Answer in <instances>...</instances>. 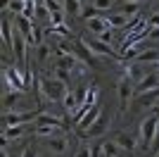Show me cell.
<instances>
[{"instance_id": "6da1fadb", "label": "cell", "mask_w": 159, "mask_h": 157, "mask_svg": "<svg viewBox=\"0 0 159 157\" xmlns=\"http://www.w3.org/2000/svg\"><path fill=\"white\" fill-rule=\"evenodd\" d=\"M40 86H43V91H45V95L50 100H64V95L69 93L66 83H64V81H60V78H48V76H43V78H40Z\"/></svg>"}, {"instance_id": "7a4b0ae2", "label": "cell", "mask_w": 159, "mask_h": 157, "mask_svg": "<svg viewBox=\"0 0 159 157\" xmlns=\"http://www.w3.org/2000/svg\"><path fill=\"white\" fill-rule=\"evenodd\" d=\"M157 126H159V117L152 114V117H147L143 124H140V138H143V148L150 150V145L154 140V133H157Z\"/></svg>"}, {"instance_id": "3957f363", "label": "cell", "mask_w": 159, "mask_h": 157, "mask_svg": "<svg viewBox=\"0 0 159 157\" xmlns=\"http://www.w3.org/2000/svg\"><path fill=\"white\" fill-rule=\"evenodd\" d=\"M38 117V110H24V112H5V126L12 124H29Z\"/></svg>"}, {"instance_id": "277c9868", "label": "cell", "mask_w": 159, "mask_h": 157, "mask_svg": "<svg viewBox=\"0 0 159 157\" xmlns=\"http://www.w3.org/2000/svg\"><path fill=\"white\" fill-rule=\"evenodd\" d=\"M131 100H133V81L128 76H124L119 81V102H121V110H126Z\"/></svg>"}, {"instance_id": "5b68a950", "label": "cell", "mask_w": 159, "mask_h": 157, "mask_svg": "<svg viewBox=\"0 0 159 157\" xmlns=\"http://www.w3.org/2000/svg\"><path fill=\"white\" fill-rule=\"evenodd\" d=\"M112 140L121 148V152H133V150H135V145H138L135 136H133V133H128V131H121V133H116Z\"/></svg>"}, {"instance_id": "8992f818", "label": "cell", "mask_w": 159, "mask_h": 157, "mask_svg": "<svg viewBox=\"0 0 159 157\" xmlns=\"http://www.w3.org/2000/svg\"><path fill=\"white\" fill-rule=\"evenodd\" d=\"M154 105H159V88L138 93V107L140 110H147V107H154Z\"/></svg>"}, {"instance_id": "52a82bcc", "label": "cell", "mask_w": 159, "mask_h": 157, "mask_svg": "<svg viewBox=\"0 0 159 157\" xmlns=\"http://www.w3.org/2000/svg\"><path fill=\"white\" fill-rule=\"evenodd\" d=\"M83 40H86V45L93 50V55H107V57H114V50H112L109 43H102V40H98V38H83Z\"/></svg>"}, {"instance_id": "ba28073f", "label": "cell", "mask_w": 159, "mask_h": 157, "mask_svg": "<svg viewBox=\"0 0 159 157\" xmlns=\"http://www.w3.org/2000/svg\"><path fill=\"white\" fill-rule=\"evenodd\" d=\"M100 114H102L100 105H93V107H90V110H88L86 114L81 117V121H79V129H81V131H88L90 126L95 124V121H98V117H100Z\"/></svg>"}, {"instance_id": "9c48e42d", "label": "cell", "mask_w": 159, "mask_h": 157, "mask_svg": "<svg viewBox=\"0 0 159 157\" xmlns=\"http://www.w3.org/2000/svg\"><path fill=\"white\" fill-rule=\"evenodd\" d=\"M86 26H88V31L95 33V36H100V33H105V31H109V29H112L105 14H102V17H95V19H90V21H86Z\"/></svg>"}, {"instance_id": "30bf717a", "label": "cell", "mask_w": 159, "mask_h": 157, "mask_svg": "<svg viewBox=\"0 0 159 157\" xmlns=\"http://www.w3.org/2000/svg\"><path fill=\"white\" fill-rule=\"evenodd\" d=\"M19 98H21V91H7L5 98H2V107H5V112H17Z\"/></svg>"}, {"instance_id": "8fae6325", "label": "cell", "mask_w": 159, "mask_h": 157, "mask_svg": "<svg viewBox=\"0 0 159 157\" xmlns=\"http://www.w3.org/2000/svg\"><path fill=\"white\" fill-rule=\"evenodd\" d=\"M83 2H81V0H64V7H62V10H64V14L66 17H81V14H83Z\"/></svg>"}, {"instance_id": "7c38bea8", "label": "cell", "mask_w": 159, "mask_h": 157, "mask_svg": "<svg viewBox=\"0 0 159 157\" xmlns=\"http://www.w3.org/2000/svg\"><path fill=\"white\" fill-rule=\"evenodd\" d=\"M43 140H45V145L52 152H57V155H62V152L66 150V136H52V138H43Z\"/></svg>"}, {"instance_id": "4fadbf2b", "label": "cell", "mask_w": 159, "mask_h": 157, "mask_svg": "<svg viewBox=\"0 0 159 157\" xmlns=\"http://www.w3.org/2000/svg\"><path fill=\"white\" fill-rule=\"evenodd\" d=\"M36 121H38V126H60V129H64V121L55 114H48V112H40L36 117Z\"/></svg>"}, {"instance_id": "5bb4252c", "label": "cell", "mask_w": 159, "mask_h": 157, "mask_svg": "<svg viewBox=\"0 0 159 157\" xmlns=\"http://www.w3.org/2000/svg\"><path fill=\"white\" fill-rule=\"evenodd\" d=\"M152 88H159V74H145V78L138 83V93L152 91Z\"/></svg>"}, {"instance_id": "9a60e30c", "label": "cell", "mask_w": 159, "mask_h": 157, "mask_svg": "<svg viewBox=\"0 0 159 157\" xmlns=\"http://www.w3.org/2000/svg\"><path fill=\"white\" fill-rule=\"evenodd\" d=\"M24 131H26V124H12V126H5V133H2V138H5V140H17V138L24 136Z\"/></svg>"}, {"instance_id": "2e32d148", "label": "cell", "mask_w": 159, "mask_h": 157, "mask_svg": "<svg viewBox=\"0 0 159 157\" xmlns=\"http://www.w3.org/2000/svg\"><path fill=\"white\" fill-rule=\"evenodd\" d=\"M76 64H79V57H76V55H60V59H57V67H55V69H66V72H74V69H76Z\"/></svg>"}, {"instance_id": "e0dca14e", "label": "cell", "mask_w": 159, "mask_h": 157, "mask_svg": "<svg viewBox=\"0 0 159 157\" xmlns=\"http://www.w3.org/2000/svg\"><path fill=\"white\" fill-rule=\"evenodd\" d=\"M107 126H109V121L105 119V114H100V117H98V121H95V124H93L90 129L86 131V138H90V136H100V133H105V131H107Z\"/></svg>"}, {"instance_id": "ac0fdd59", "label": "cell", "mask_w": 159, "mask_h": 157, "mask_svg": "<svg viewBox=\"0 0 159 157\" xmlns=\"http://www.w3.org/2000/svg\"><path fill=\"white\" fill-rule=\"evenodd\" d=\"M126 76L131 78L133 83H135V81H143V78H145V72H143V64H140V62H135V64H128L126 67Z\"/></svg>"}, {"instance_id": "d6986e66", "label": "cell", "mask_w": 159, "mask_h": 157, "mask_svg": "<svg viewBox=\"0 0 159 157\" xmlns=\"http://www.w3.org/2000/svg\"><path fill=\"white\" fill-rule=\"evenodd\" d=\"M107 21H109V26H112V29H126L131 19H128L126 14L116 12V14H109V17H107Z\"/></svg>"}, {"instance_id": "ffe728a7", "label": "cell", "mask_w": 159, "mask_h": 157, "mask_svg": "<svg viewBox=\"0 0 159 157\" xmlns=\"http://www.w3.org/2000/svg\"><path fill=\"white\" fill-rule=\"evenodd\" d=\"M102 152H105V157H121L124 152H121V148L114 140H105L102 143Z\"/></svg>"}, {"instance_id": "44dd1931", "label": "cell", "mask_w": 159, "mask_h": 157, "mask_svg": "<svg viewBox=\"0 0 159 157\" xmlns=\"http://www.w3.org/2000/svg\"><path fill=\"white\" fill-rule=\"evenodd\" d=\"M64 129H60V126H38L36 129V136L38 138H52L55 133H62Z\"/></svg>"}, {"instance_id": "7402d4cb", "label": "cell", "mask_w": 159, "mask_h": 157, "mask_svg": "<svg viewBox=\"0 0 159 157\" xmlns=\"http://www.w3.org/2000/svg\"><path fill=\"white\" fill-rule=\"evenodd\" d=\"M159 57L157 50H140V55L135 57V62H140V64H147V62H152V59Z\"/></svg>"}, {"instance_id": "603a6c76", "label": "cell", "mask_w": 159, "mask_h": 157, "mask_svg": "<svg viewBox=\"0 0 159 157\" xmlns=\"http://www.w3.org/2000/svg\"><path fill=\"white\" fill-rule=\"evenodd\" d=\"M90 5L95 7V10H98V12H109V10H112V5H114V0H90Z\"/></svg>"}, {"instance_id": "cb8c5ba5", "label": "cell", "mask_w": 159, "mask_h": 157, "mask_svg": "<svg viewBox=\"0 0 159 157\" xmlns=\"http://www.w3.org/2000/svg\"><path fill=\"white\" fill-rule=\"evenodd\" d=\"M62 105H64L69 112H76V110H79V100H76V95H74V93H66L64 100H62Z\"/></svg>"}, {"instance_id": "d4e9b609", "label": "cell", "mask_w": 159, "mask_h": 157, "mask_svg": "<svg viewBox=\"0 0 159 157\" xmlns=\"http://www.w3.org/2000/svg\"><path fill=\"white\" fill-rule=\"evenodd\" d=\"M26 0H10V12H14V14H24L26 12Z\"/></svg>"}, {"instance_id": "484cf974", "label": "cell", "mask_w": 159, "mask_h": 157, "mask_svg": "<svg viewBox=\"0 0 159 157\" xmlns=\"http://www.w3.org/2000/svg\"><path fill=\"white\" fill-rule=\"evenodd\" d=\"M138 10H140V5H135V2H124L119 12H121V14H126L128 19H131L133 14H138Z\"/></svg>"}, {"instance_id": "4316f807", "label": "cell", "mask_w": 159, "mask_h": 157, "mask_svg": "<svg viewBox=\"0 0 159 157\" xmlns=\"http://www.w3.org/2000/svg\"><path fill=\"white\" fill-rule=\"evenodd\" d=\"M81 17H83L86 21H90V19H95V17H102V12H98V10H95V7L88 2V5L83 7V14H81Z\"/></svg>"}, {"instance_id": "83f0119b", "label": "cell", "mask_w": 159, "mask_h": 157, "mask_svg": "<svg viewBox=\"0 0 159 157\" xmlns=\"http://www.w3.org/2000/svg\"><path fill=\"white\" fill-rule=\"evenodd\" d=\"M48 55H50V48H48V43H40V45H38V62H45Z\"/></svg>"}, {"instance_id": "f1b7e54d", "label": "cell", "mask_w": 159, "mask_h": 157, "mask_svg": "<svg viewBox=\"0 0 159 157\" xmlns=\"http://www.w3.org/2000/svg\"><path fill=\"white\" fill-rule=\"evenodd\" d=\"M98 40H102V43H109V45H112V43H114V31L109 29V31L100 33V36H98Z\"/></svg>"}, {"instance_id": "f546056e", "label": "cell", "mask_w": 159, "mask_h": 157, "mask_svg": "<svg viewBox=\"0 0 159 157\" xmlns=\"http://www.w3.org/2000/svg\"><path fill=\"white\" fill-rule=\"evenodd\" d=\"M55 76L60 78V81H64V83H69V78H71V72H66V69H55Z\"/></svg>"}, {"instance_id": "4dcf8cb0", "label": "cell", "mask_w": 159, "mask_h": 157, "mask_svg": "<svg viewBox=\"0 0 159 157\" xmlns=\"http://www.w3.org/2000/svg\"><path fill=\"white\" fill-rule=\"evenodd\" d=\"M76 157H93V148H88V145H81L79 150H76Z\"/></svg>"}, {"instance_id": "1f68e13d", "label": "cell", "mask_w": 159, "mask_h": 157, "mask_svg": "<svg viewBox=\"0 0 159 157\" xmlns=\"http://www.w3.org/2000/svg\"><path fill=\"white\" fill-rule=\"evenodd\" d=\"M150 150L157 155L159 152V126H157V133H154V140H152V145H150Z\"/></svg>"}, {"instance_id": "d6a6232c", "label": "cell", "mask_w": 159, "mask_h": 157, "mask_svg": "<svg viewBox=\"0 0 159 157\" xmlns=\"http://www.w3.org/2000/svg\"><path fill=\"white\" fill-rule=\"evenodd\" d=\"M21 157H36V145H26L24 152H21Z\"/></svg>"}, {"instance_id": "836d02e7", "label": "cell", "mask_w": 159, "mask_h": 157, "mask_svg": "<svg viewBox=\"0 0 159 157\" xmlns=\"http://www.w3.org/2000/svg\"><path fill=\"white\" fill-rule=\"evenodd\" d=\"M147 24L152 26V29H154V26H159V12H154V14H150V19H147Z\"/></svg>"}, {"instance_id": "e575fe53", "label": "cell", "mask_w": 159, "mask_h": 157, "mask_svg": "<svg viewBox=\"0 0 159 157\" xmlns=\"http://www.w3.org/2000/svg\"><path fill=\"white\" fill-rule=\"evenodd\" d=\"M152 40H159V26H154V29H150V33H147Z\"/></svg>"}, {"instance_id": "d590c367", "label": "cell", "mask_w": 159, "mask_h": 157, "mask_svg": "<svg viewBox=\"0 0 159 157\" xmlns=\"http://www.w3.org/2000/svg\"><path fill=\"white\" fill-rule=\"evenodd\" d=\"M124 2H135V5H138V2H143V0H124Z\"/></svg>"}, {"instance_id": "8d00e7d4", "label": "cell", "mask_w": 159, "mask_h": 157, "mask_svg": "<svg viewBox=\"0 0 159 157\" xmlns=\"http://www.w3.org/2000/svg\"><path fill=\"white\" fill-rule=\"evenodd\" d=\"M81 2H83V5H86V2H88V0H81Z\"/></svg>"}, {"instance_id": "74e56055", "label": "cell", "mask_w": 159, "mask_h": 157, "mask_svg": "<svg viewBox=\"0 0 159 157\" xmlns=\"http://www.w3.org/2000/svg\"><path fill=\"white\" fill-rule=\"evenodd\" d=\"M154 2H157V5H159V0H154Z\"/></svg>"}, {"instance_id": "f35d334b", "label": "cell", "mask_w": 159, "mask_h": 157, "mask_svg": "<svg viewBox=\"0 0 159 157\" xmlns=\"http://www.w3.org/2000/svg\"><path fill=\"white\" fill-rule=\"evenodd\" d=\"M154 157H159V152H157V155H154Z\"/></svg>"}, {"instance_id": "ab89813d", "label": "cell", "mask_w": 159, "mask_h": 157, "mask_svg": "<svg viewBox=\"0 0 159 157\" xmlns=\"http://www.w3.org/2000/svg\"><path fill=\"white\" fill-rule=\"evenodd\" d=\"M157 117H159V114H157Z\"/></svg>"}]
</instances>
